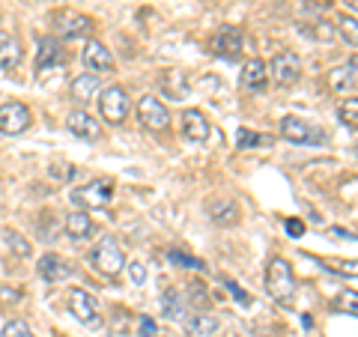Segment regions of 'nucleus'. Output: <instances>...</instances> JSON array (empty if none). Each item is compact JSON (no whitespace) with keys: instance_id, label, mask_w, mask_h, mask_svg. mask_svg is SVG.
<instances>
[{"instance_id":"22","label":"nucleus","mask_w":358,"mask_h":337,"mask_svg":"<svg viewBox=\"0 0 358 337\" xmlns=\"http://www.w3.org/2000/svg\"><path fill=\"white\" fill-rule=\"evenodd\" d=\"M69 89H72V99H75V102H90V99H93L102 87H99V75L84 72V75H78V78H75Z\"/></svg>"},{"instance_id":"16","label":"nucleus","mask_w":358,"mask_h":337,"mask_svg":"<svg viewBox=\"0 0 358 337\" xmlns=\"http://www.w3.org/2000/svg\"><path fill=\"white\" fill-rule=\"evenodd\" d=\"M209 120L200 110H185L182 114V138L188 143H206L209 141Z\"/></svg>"},{"instance_id":"14","label":"nucleus","mask_w":358,"mask_h":337,"mask_svg":"<svg viewBox=\"0 0 358 337\" xmlns=\"http://www.w3.org/2000/svg\"><path fill=\"white\" fill-rule=\"evenodd\" d=\"M81 63L93 72H108V69H114V54L108 51V45L90 39L84 45V51H81Z\"/></svg>"},{"instance_id":"37","label":"nucleus","mask_w":358,"mask_h":337,"mask_svg":"<svg viewBox=\"0 0 358 337\" xmlns=\"http://www.w3.org/2000/svg\"><path fill=\"white\" fill-rule=\"evenodd\" d=\"M200 289H203L200 284H192V296H194L197 305H206V293H200Z\"/></svg>"},{"instance_id":"21","label":"nucleus","mask_w":358,"mask_h":337,"mask_svg":"<svg viewBox=\"0 0 358 337\" xmlns=\"http://www.w3.org/2000/svg\"><path fill=\"white\" fill-rule=\"evenodd\" d=\"M63 230H66V236H69L72 242H84V239L93 236V221L87 218V212L78 209V212H72V215H66Z\"/></svg>"},{"instance_id":"30","label":"nucleus","mask_w":358,"mask_h":337,"mask_svg":"<svg viewBox=\"0 0 358 337\" xmlns=\"http://www.w3.org/2000/svg\"><path fill=\"white\" fill-rule=\"evenodd\" d=\"M6 239H9V248H15L21 257H27V254H30V245H27L24 239H21L18 233H6Z\"/></svg>"},{"instance_id":"15","label":"nucleus","mask_w":358,"mask_h":337,"mask_svg":"<svg viewBox=\"0 0 358 337\" xmlns=\"http://www.w3.org/2000/svg\"><path fill=\"white\" fill-rule=\"evenodd\" d=\"M69 308L75 313V320H81L84 325H99V305H96L93 296L84 293V289H72Z\"/></svg>"},{"instance_id":"31","label":"nucleus","mask_w":358,"mask_h":337,"mask_svg":"<svg viewBox=\"0 0 358 337\" xmlns=\"http://www.w3.org/2000/svg\"><path fill=\"white\" fill-rule=\"evenodd\" d=\"M129 275H131V280H134V284H143V280H147V266H143V263H138V260H131V266H129Z\"/></svg>"},{"instance_id":"4","label":"nucleus","mask_w":358,"mask_h":337,"mask_svg":"<svg viewBox=\"0 0 358 337\" xmlns=\"http://www.w3.org/2000/svg\"><path fill=\"white\" fill-rule=\"evenodd\" d=\"M69 197L81 212L84 209H102L110 203V197H114V182H110V179H93V182L75 188Z\"/></svg>"},{"instance_id":"8","label":"nucleus","mask_w":358,"mask_h":337,"mask_svg":"<svg viewBox=\"0 0 358 337\" xmlns=\"http://www.w3.org/2000/svg\"><path fill=\"white\" fill-rule=\"evenodd\" d=\"M138 117L143 122V129L150 131H164L171 126V114H167V108L159 102L155 96H143L138 102Z\"/></svg>"},{"instance_id":"18","label":"nucleus","mask_w":358,"mask_h":337,"mask_svg":"<svg viewBox=\"0 0 358 337\" xmlns=\"http://www.w3.org/2000/svg\"><path fill=\"white\" fill-rule=\"evenodd\" d=\"M242 87L251 89V93H263V89L268 87V69H266L263 60L254 57L251 63H245V69H242Z\"/></svg>"},{"instance_id":"28","label":"nucleus","mask_w":358,"mask_h":337,"mask_svg":"<svg viewBox=\"0 0 358 337\" xmlns=\"http://www.w3.org/2000/svg\"><path fill=\"white\" fill-rule=\"evenodd\" d=\"M341 33H343V39L352 45H358V33H355V15H343V21H341Z\"/></svg>"},{"instance_id":"33","label":"nucleus","mask_w":358,"mask_h":337,"mask_svg":"<svg viewBox=\"0 0 358 337\" xmlns=\"http://www.w3.org/2000/svg\"><path fill=\"white\" fill-rule=\"evenodd\" d=\"M227 289H230V293H233V296H236V299L242 301V305H248V296L242 293V287L236 284V280H227Z\"/></svg>"},{"instance_id":"24","label":"nucleus","mask_w":358,"mask_h":337,"mask_svg":"<svg viewBox=\"0 0 358 337\" xmlns=\"http://www.w3.org/2000/svg\"><path fill=\"white\" fill-rule=\"evenodd\" d=\"M159 305H162V313L167 320H179V317H182V296H179V289L164 287Z\"/></svg>"},{"instance_id":"26","label":"nucleus","mask_w":358,"mask_h":337,"mask_svg":"<svg viewBox=\"0 0 358 337\" xmlns=\"http://www.w3.org/2000/svg\"><path fill=\"white\" fill-rule=\"evenodd\" d=\"M338 117H341L343 126L355 129V120H358V102H355V99H346V102L341 105V110H338Z\"/></svg>"},{"instance_id":"23","label":"nucleus","mask_w":358,"mask_h":337,"mask_svg":"<svg viewBox=\"0 0 358 337\" xmlns=\"http://www.w3.org/2000/svg\"><path fill=\"white\" fill-rule=\"evenodd\" d=\"M209 215L215 224H236L239 221V209L233 200H212L209 203Z\"/></svg>"},{"instance_id":"2","label":"nucleus","mask_w":358,"mask_h":337,"mask_svg":"<svg viewBox=\"0 0 358 337\" xmlns=\"http://www.w3.org/2000/svg\"><path fill=\"white\" fill-rule=\"evenodd\" d=\"M90 263H93V268H96L99 275L117 278V275L122 272V266H126V254H122V248L117 245V239L105 236V239L99 242L93 251H90Z\"/></svg>"},{"instance_id":"19","label":"nucleus","mask_w":358,"mask_h":337,"mask_svg":"<svg viewBox=\"0 0 358 337\" xmlns=\"http://www.w3.org/2000/svg\"><path fill=\"white\" fill-rule=\"evenodd\" d=\"M218 317H212V313H203V310H197L192 313V317L185 320V334L188 337H212L218 331Z\"/></svg>"},{"instance_id":"17","label":"nucleus","mask_w":358,"mask_h":337,"mask_svg":"<svg viewBox=\"0 0 358 337\" xmlns=\"http://www.w3.org/2000/svg\"><path fill=\"white\" fill-rule=\"evenodd\" d=\"M329 87L341 96L352 93L355 89V57H350V63H343V66H334L329 72Z\"/></svg>"},{"instance_id":"6","label":"nucleus","mask_w":358,"mask_h":337,"mask_svg":"<svg viewBox=\"0 0 358 337\" xmlns=\"http://www.w3.org/2000/svg\"><path fill=\"white\" fill-rule=\"evenodd\" d=\"M281 134L289 143H299V147H320V143L326 141V134L317 126H310L308 120H299V117L281 120Z\"/></svg>"},{"instance_id":"20","label":"nucleus","mask_w":358,"mask_h":337,"mask_svg":"<svg viewBox=\"0 0 358 337\" xmlns=\"http://www.w3.org/2000/svg\"><path fill=\"white\" fill-rule=\"evenodd\" d=\"M21 60V45L13 39V33L0 30V72H13Z\"/></svg>"},{"instance_id":"1","label":"nucleus","mask_w":358,"mask_h":337,"mask_svg":"<svg viewBox=\"0 0 358 337\" xmlns=\"http://www.w3.org/2000/svg\"><path fill=\"white\" fill-rule=\"evenodd\" d=\"M266 289L268 296L281 305H293L296 296V278H293V266H289L284 257H275L266 268Z\"/></svg>"},{"instance_id":"5","label":"nucleus","mask_w":358,"mask_h":337,"mask_svg":"<svg viewBox=\"0 0 358 337\" xmlns=\"http://www.w3.org/2000/svg\"><path fill=\"white\" fill-rule=\"evenodd\" d=\"M212 54H215L218 60H227V63H236L245 51V33L239 27H221L215 36L209 42Z\"/></svg>"},{"instance_id":"12","label":"nucleus","mask_w":358,"mask_h":337,"mask_svg":"<svg viewBox=\"0 0 358 337\" xmlns=\"http://www.w3.org/2000/svg\"><path fill=\"white\" fill-rule=\"evenodd\" d=\"M66 129L87 143H96L102 138V122H96V117H90L87 110H72L69 120H66Z\"/></svg>"},{"instance_id":"34","label":"nucleus","mask_w":358,"mask_h":337,"mask_svg":"<svg viewBox=\"0 0 358 337\" xmlns=\"http://www.w3.org/2000/svg\"><path fill=\"white\" fill-rule=\"evenodd\" d=\"M287 233H289V236H296V239H299V236H301V233H305V224H301V221H293V218H289V221H287Z\"/></svg>"},{"instance_id":"29","label":"nucleus","mask_w":358,"mask_h":337,"mask_svg":"<svg viewBox=\"0 0 358 337\" xmlns=\"http://www.w3.org/2000/svg\"><path fill=\"white\" fill-rule=\"evenodd\" d=\"M254 143H260V134H254L248 129H239L236 131V147L239 150H248V147H254Z\"/></svg>"},{"instance_id":"9","label":"nucleus","mask_w":358,"mask_h":337,"mask_svg":"<svg viewBox=\"0 0 358 337\" xmlns=\"http://www.w3.org/2000/svg\"><path fill=\"white\" fill-rule=\"evenodd\" d=\"M57 21V33L60 39H84L90 30H93V21L81 13H72V9H63V13L54 15Z\"/></svg>"},{"instance_id":"35","label":"nucleus","mask_w":358,"mask_h":337,"mask_svg":"<svg viewBox=\"0 0 358 337\" xmlns=\"http://www.w3.org/2000/svg\"><path fill=\"white\" fill-rule=\"evenodd\" d=\"M141 337H155V322L152 320H141Z\"/></svg>"},{"instance_id":"11","label":"nucleus","mask_w":358,"mask_h":337,"mask_svg":"<svg viewBox=\"0 0 358 337\" xmlns=\"http://www.w3.org/2000/svg\"><path fill=\"white\" fill-rule=\"evenodd\" d=\"M63 63H66V54H63L60 39H54V36L39 39V45H36V72L60 69Z\"/></svg>"},{"instance_id":"25","label":"nucleus","mask_w":358,"mask_h":337,"mask_svg":"<svg viewBox=\"0 0 358 337\" xmlns=\"http://www.w3.org/2000/svg\"><path fill=\"white\" fill-rule=\"evenodd\" d=\"M167 260H171L173 266H182V268H197V272H203V268H206L203 260H197V257H188L182 251H167Z\"/></svg>"},{"instance_id":"36","label":"nucleus","mask_w":358,"mask_h":337,"mask_svg":"<svg viewBox=\"0 0 358 337\" xmlns=\"http://www.w3.org/2000/svg\"><path fill=\"white\" fill-rule=\"evenodd\" d=\"M338 305H341V308H346L350 313H355V293H350V296H341Z\"/></svg>"},{"instance_id":"10","label":"nucleus","mask_w":358,"mask_h":337,"mask_svg":"<svg viewBox=\"0 0 358 337\" xmlns=\"http://www.w3.org/2000/svg\"><path fill=\"white\" fill-rule=\"evenodd\" d=\"M299 75H301V60H299V54L281 51V54H278V57L272 60V78H275L278 87H293V84L299 81Z\"/></svg>"},{"instance_id":"27","label":"nucleus","mask_w":358,"mask_h":337,"mask_svg":"<svg viewBox=\"0 0 358 337\" xmlns=\"http://www.w3.org/2000/svg\"><path fill=\"white\" fill-rule=\"evenodd\" d=\"M0 337H33V331H30V325H27L24 320H13V322L3 325Z\"/></svg>"},{"instance_id":"32","label":"nucleus","mask_w":358,"mask_h":337,"mask_svg":"<svg viewBox=\"0 0 358 337\" xmlns=\"http://www.w3.org/2000/svg\"><path fill=\"white\" fill-rule=\"evenodd\" d=\"M317 36L326 39V42H331V39H334V27L329 24V21H320V24H317Z\"/></svg>"},{"instance_id":"7","label":"nucleus","mask_w":358,"mask_h":337,"mask_svg":"<svg viewBox=\"0 0 358 337\" xmlns=\"http://www.w3.org/2000/svg\"><path fill=\"white\" fill-rule=\"evenodd\" d=\"M30 110L21 102H6L0 105V134L6 138H15V134H24L30 129Z\"/></svg>"},{"instance_id":"3","label":"nucleus","mask_w":358,"mask_h":337,"mask_svg":"<svg viewBox=\"0 0 358 337\" xmlns=\"http://www.w3.org/2000/svg\"><path fill=\"white\" fill-rule=\"evenodd\" d=\"M99 114H102L105 122H110V126H122L129 117V96L126 89L110 84L105 89H99Z\"/></svg>"},{"instance_id":"13","label":"nucleus","mask_w":358,"mask_h":337,"mask_svg":"<svg viewBox=\"0 0 358 337\" xmlns=\"http://www.w3.org/2000/svg\"><path fill=\"white\" fill-rule=\"evenodd\" d=\"M36 272H39V278L45 280V284H60V280H66L72 275V266L66 263L60 254H45V257H39Z\"/></svg>"}]
</instances>
